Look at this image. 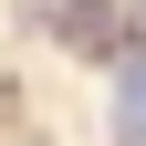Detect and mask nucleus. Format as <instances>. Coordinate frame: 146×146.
I'll list each match as a JSON object with an SVG mask.
<instances>
[{
	"mask_svg": "<svg viewBox=\"0 0 146 146\" xmlns=\"http://www.w3.org/2000/svg\"><path fill=\"white\" fill-rule=\"evenodd\" d=\"M115 146H146V52L115 63Z\"/></svg>",
	"mask_w": 146,
	"mask_h": 146,
	"instance_id": "nucleus-1",
	"label": "nucleus"
}]
</instances>
